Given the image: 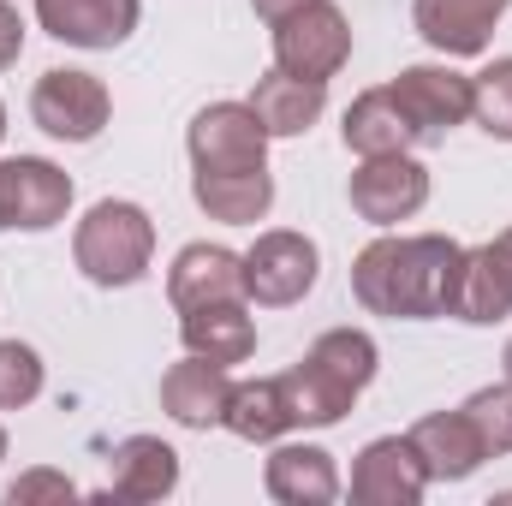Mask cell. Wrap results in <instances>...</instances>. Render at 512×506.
<instances>
[{"label": "cell", "instance_id": "7", "mask_svg": "<svg viewBox=\"0 0 512 506\" xmlns=\"http://www.w3.org/2000/svg\"><path fill=\"white\" fill-rule=\"evenodd\" d=\"M72 209V179L42 161V155H12L0 161V215L6 227H24V233H48L60 227Z\"/></svg>", "mask_w": 512, "mask_h": 506}, {"label": "cell", "instance_id": "8", "mask_svg": "<svg viewBox=\"0 0 512 506\" xmlns=\"http://www.w3.org/2000/svg\"><path fill=\"white\" fill-rule=\"evenodd\" d=\"M429 203V167L411 155H364L352 173V209L370 227H399Z\"/></svg>", "mask_w": 512, "mask_h": 506}, {"label": "cell", "instance_id": "15", "mask_svg": "<svg viewBox=\"0 0 512 506\" xmlns=\"http://www.w3.org/2000/svg\"><path fill=\"white\" fill-rule=\"evenodd\" d=\"M262 489L280 506H328L340 495V471H334V453L310 447V441H286L268 453L262 465Z\"/></svg>", "mask_w": 512, "mask_h": 506}, {"label": "cell", "instance_id": "35", "mask_svg": "<svg viewBox=\"0 0 512 506\" xmlns=\"http://www.w3.org/2000/svg\"><path fill=\"white\" fill-rule=\"evenodd\" d=\"M0 227H6V215H0Z\"/></svg>", "mask_w": 512, "mask_h": 506}, {"label": "cell", "instance_id": "26", "mask_svg": "<svg viewBox=\"0 0 512 506\" xmlns=\"http://www.w3.org/2000/svg\"><path fill=\"white\" fill-rule=\"evenodd\" d=\"M459 411L471 417L483 453H489V459H507L512 453V381H501V387H477Z\"/></svg>", "mask_w": 512, "mask_h": 506}, {"label": "cell", "instance_id": "17", "mask_svg": "<svg viewBox=\"0 0 512 506\" xmlns=\"http://www.w3.org/2000/svg\"><path fill=\"white\" fill-rule=\"evenodd\" d=\"M322 108H328V84H316V78H292V72H262L251 90V114L262 120L268 137H304V131L322 120Z\"/></svg>", "mask_w": 512, "mask_h": 506}, {"label": "cell", "instance_id": "22", "mask_svg": "<svg viewBox=\"0 0 512 506\" xmlns=\"http://www.w3.org/2000/svg\"><path fill=\"white\" fill-rule=\"evenodd\" d=\"M239 441H280L292 429V405H286V387L280 376H256V381H233V399H227V417H221Z\"/></svg>", "mask_w": 512, "mask_h": 506}, {"label": "cell", "instance_id": "11", "mask_svg": "<svg viewBox=\"0 0 512 506\" xmlns=\"http://www.w3.org/2000/svg\"><path fill=\"white\" fill-rule=\"evenodd\" d=\"M507 6L512 0H417L411 6V24H417V36L435 54L471 60V54L489 48V36H495V24H501Z\"/></svg>", "mask_w": 512, "mask_h": 506}, {"label": "cell", "instance_id": "30", "mask_svg": "<svg viewBox=\"0 0 512 506\" xmlns=\"http://www.w3.org/2000/svg\"><path fill=\"white\" fill-rule=\"evenodd\" d=\"M489 262H495L501 286L512 292V227H507V233H495V239H489Z\"/></svg>", "mask_w": 512, "mask_h": 506}, {"label": "cell", "instance_id": "18", "mask_svg": "<svg viewBox=\"0 0 512 506\" xmlns=\"http://www.w3.org/2000/svg\"><path fill=\"white\" fill-rule=\"evenodd\" d=\"M179 340H185V352H197V358H209V364L227 370V364H245L256 352V322H251V310H245V298L203 304V310H185Z\"/></svg>", "mask_w": 512, "mask_h": 506}, {"label": "cell", "instance_id": "5", "mask_svg": "<svg viewBox=\"0 0 512 506\" xmlns=\"http://www.w3.org/2000/svg\"><path fill=\"white\" fill-rule=\"evenodd\" d=\"M108 114H114V102H108V84L96 72L54 66L30 90V120L48 137H60V143H90L96 131L108 126Z\"/></svg>", "mask_w": 512, "mask_h": 506}, {"label": "cell", "instance_id": "2", "mask_svg": "<svg viewBox=\"0 0 512 506\" xmlns=\"http://www.w3.org/2000/svg\"><path fill=\"white\" fill-rule=\"evenodd\" d=\"M149 256H155V221L126 197L96 203L72 233V262L96 286H137L149 274Z\"/></svg>", "mask_w": 512, "mask_h": 506}, {"label": "cell", "instance_id": "19", "mask_svg": "<svg viewBox=\"0 0 512 506\" xmlns=\"http://www.w3.org/2000/svg\"><path fill=\"white\" fill-rule=\"evenodd\" d=\"M411 441H417V453H423V465H429V483H465V477L489 459L465 411H435V417H423V423L411 429Z\"/></svg>", "mask_w": 512, "mask_h": 506}, {"label": "cell", "instance_id": "4", "mask_svg": "<svg viewBox=\"0 0 512 506\" xmlns=\"http://www.w3.org/2000/svg\"><path fill=\"white\" fill-rule=\"evenodd\" d=\"M185 149H191V173H251V167H268V131L251 114V102H209L185 131Z\"/></svg>", "mask_w": 512, "mask_h": 506}, {"label": "cell", "instance_id": "24", "mask_svg": "<svg viewBox=\"0 0 512 506\" xmlns=\"http://www.w3.org/2000/svg\"><path fill=\"white\" fill-rule=\"evenodd\" d=\"M447 316H459V322H471V328H489V322L512 316V292L501 286V274H495V262H489V245L465 251L459 280H453V298H447Z\"/></svg>", "mask_w": 512, "mask_h": 506}, {"label": "cell", "instance_id": "9", "mask_svg": "<svg viewBox=\"0 0 512 506\" xmlns=\"http://www.w3.org/2000/svg\"><path fill=\"white\" fill-rule=\"evenodd\" d=\"M429 495V465L411 435H382L352 465V501L358 506H417Z\"/></svg>", "mask_w": 512, "mask_h": 506}, {"label": "cell", "instance_id": "29", "mask_svg": "<svg viewBox=\"0 0 512 506\" xmlns=\"http://www.w3.org/2000/svg\"><path fill=\"white\" fill-rule=\"evenodd\" d=\"M18 54H24V18L0 0V72H6V66H18Z\"/></svg>", "mask_w": 512, "mask_h": 506}, {"label": "cell", "instance_id": "6", "mask_svg": "<svg viewBox=\"0 0 512 506\" xmlns=\"http://www.w3.org/2000/svg\"><path fill=\"white\" fill-rule=\"evenodd\" d=\"M322 274V251L304 239V233H262L251 251H245V298L268 304V310H286L298 304Z\"/></svg>", "mask_w": 512, "mask_h": 506}, {"label": "cell", "instance_id": "32", "mask_svg": "<svg viewBox=\"0 0 512 506\" xmlns=\"http://www.w3.org/2000/svg\"><path fill=\"white\" fill-rule=\"evenodd\" d=\"M501 364H507V381H512V340H507V358H501Z\"/></svg>", "mask_w": 512, "mask_h": 506}, {"label": "cell", "instance_id": "16", "mask_svg": "<svg viewBox=\"0 0 512 506\" xmlns=\"http://www.w3.org/2000/svg\"><path fill=\"white\" fill-rule=\"evenodd\" d=\"M227 399H233L227 370L209 364V358H197V352L161 376V411H167L173 423H185V429H215V423L227 417Z\"/></svg>", "mask_w": 512, "mask_h": 506}, {"label": "cell", "instance_id": "28", "mask_svg": "<svg viewBox=\"0 0 512 506\" xmlns=\"http://www.w3.org/2000/svg\"><path fill=\"white\" fill-rule=\"evenodd\" d=\"M30 501H78V489H72L60 471H24V477L6 489V506H30Z\"/></svg>", "mask_w": 512, "mask_h": 506}, {"label": "cell", "instance_id": "21", "mask_svg": "<svg viewBox=\"0 0 512 506\" xmlns=\"http://www.w3.org/2000/svg\"><path fill=\"white\" fill-rule=\"evenodd\" d=\"M340 137H346L352 155H405V149L417 143V131H411V120L399 114V102H393L387 84L382 90H364V96L346 108Z\"/></svg>", "mask_w": 512, "mask_h": 506}, {"label": "cell", "instance_id": "1", "mask_svg": "<svg viewBox=\"0 0 512 506\" xmlns=\"http://www.w3.org/2000/svg\"><path fill=\"white\" fill-rule=\"evenodd\" d=\"M465 245L441 239V233H417V239H376L352 262V292L370 316L393 322H429L447 316L453 280H459Z\"/></svg>", "mask_w": 512, "mask_h": 506}, {"label": "cell", "instance_id": "27", "mask_svg": "<svg viewBox=\"0 0 512 506\" xmlns=\"http://www.w3.org/2000/svg\"><path fill=\"white\" fill-rule=\"evenodd\" d=\"M42 393V358L24 340H0V411H24Z\"/></svg>", "mask_w": 512, "mask_h": 506}, {"label": "cell", "instance_id": "33", "mask_svg": "<svg viewBox=\"0 0 512 506\" xmlns=\"http://www.w3.org/2000/svg\"><path fill=\"white\" fill-rule=\"evenodd\" d=\"M0 459H6V429H0Z\"/></svg>", "mask_w": 512, "mask_h": 506}, {"label": "cell", "instance_id": "10", "mask_svg": "<svg viewBox=\"0 0 512 506\" xmlns=\"http://www.w3.org/2000/svg\"><path fill=\"white\" fill-rule=\"evenodd\" d=\"M387 90L417 137H447L453 126L471 120V78L453 66H405Z\"/></svg>", "mask_w": 512, "mask_h": 506}, {"label": "cell", "instance_id": "34", "mask_svg": "<svg viewBox=\"0 0 512 506\" xmlns=\"http://www.w3.org/2000/svg\"><path fill=\"white\" fill-rule=\"evenodd\" d=\"M0 137H6V108H0Z\"/></svg>", "mask_w": 512, "mask_h": 506}, {"label": "cell", "instance_id": "23", "mask_svg": "<svg viewBox=\"0 0 512 506\" xmlns=\"http://www.w3.org/2000/svg\"><path fill=\"white\" fill-rule=\"evenodd\" d=\"M304 364H310V370H322L340 393H352V399H358V393L376 381L382 352H376V340H370L364 328H328V334L304 352Z\"/></svg>", "mask_w": 512, "mask_h": 506}, {"label": "cell", "instance_id": "31", "mask_svg": "<svg viewBox=\"0 0 512 506\" xmlns=\"http://www.w3.org/2000/svg\"><path fill=\"white\" fill-rule=\"evenodd\" d=\"M251 6H256V18H262V24H280L286 12H298V6H310V0H251Z\"/></svg>", "mask_w": 512, "mask_h": 506}, {"label": "cell", "instance_id": "12", "mask_svg": "<svg viewBox=\"0 0 512 506\" xmlns=\"http://www.w3.org/2000/svg\"><path fill=\"white\" fill-rule=\"evenodd\" d=\"M143 18V0H36V24L72 48H120Z\"/></svg>", "mask_w": 512, "mask_h": 506}, {"label": "cell", "instance_id": "3", "mask_svg": "<svg viewBox=\"0 0 512 506\" xmlns=\"http://www.w3.org/2000/svg\"><path fill=\"white\" fill-rule=\"evenodd\" d=\"M346 60H352V24L334 0H310L274 24V66L280 72L328 84Z\"/></svg>", "mask_w": 512, "mask_h": 506}, {"label": "cell", "instance_id": "14", "mask_svg": "<svg viewBox=\"0 0 512 506\" xmlns=\"http://www.w3.org/2000/svg\"><path fill=\"white\" fill-rule=\"evenodd\" d=\"M179 489V453L161 435H126L108 459V495L114 501H167Z\"/></svg>", "mask_w": 512, "mask_h": 506}, {"label": "cell", "instance_id": "20", "mask_svg": "<svg viewBox=\"0 0 512 506\" xmlns=\"http://www.w3.org/2000/svg\"><path fill=\"white\" fill-rule=\"evenodd\" d=\"M191 197L209 221L227 227H256L274 203V173L251 167V173H191Z\"/></svg>", "mask_w": 512, "mask_h": 506}, {"label": "cell", "instance_id": "13", "mask_svg": "<svg viewBox=\"0 0 512 506\" xmlns=\"http://www.w3.org/2000/svg\"><path fill=\"white\" fill-rule=\"evenodd\" d=\"M167 298L173 310H203V304H233L245 298V256H233L227 245H185L167 268Z\"/></svg>", "mask_w": 512, "mask_h": 506}, {"label": "cell", "instance_id": "25", "mask_svg": "<svg viewBox=\"0 0 512 506\" xmlns=\"http://www.w3.org/2000/svg\"><path fill=\"white\" fill-rule=\"evenodd\" d=\"M471 120L489 131V137L512 143V54L495 60V66H483L471 78Z\"/></svg>", "mask_w": 512, "mask_h": 506}]
</instances>
